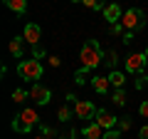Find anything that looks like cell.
<instances>
[{
    "label": "cell",
    "mask_w": 148,
    "mask_h": 139,
    "mask_svg": "<svg viewBox=\"0 0 148 139\" xmlns=\"http://www.w3.org/2000/svg\"><path fill=\"white\" fill-rule=\"evenodd\" d=\"M79 60H82V70H89L91 72L94 67H99L104 62V50H101V45L96 40H86L79 50Z\"/></svg>",
    "instance_id": "1"
},
{
    "label": "cell",
    "mask_w": 148,
    "mask_h": 139,
    "mask_svg": "<svg viewBox=\"0 0 148 139\" xmlns=\"http://www.w3.org/2000/svg\"><path fill=\"white\" fill-rule=\"evenodd\" d=\"M146 25V15H143V10H138V8H128L126 13H123V17H121V27H123V32H138L141 27Z\"/></svg>",
    "instance_id": "2"
},
{
    "label": "cell",
    "mask_w": 148,
    "mask_h": 139,
    "mask_svg": "<svg viewBox=\"0 0 148 139\" xmlns=\"http://www.w3.org/2000/svg\"><path fill=\"white\" fill-rule=\"evenodd\" d=\"M37 122H40V117H37L35 109H22V112L12 119V129H15V132H20V134H25V132H30Z\"/></svg>",
    "instance_id": "3"
},
{
    "label": "cell",
    "mask_w": 148,
    "mask_h": 139,
    "mask_svg": "<svg viewBox=\"0 0 148 139\" xmlns=\"http://www.w3.org/2000/svg\"><path fill=\"white\" fill-rule=\"evenodd\" d=\"M17 72H20V77L22 80H30V82H35V80H40L42 77V65H40V60H22L20 65H17Z\"/></svg>",
    "instance_id": "4"
},
{
    "label": "cell",
    "mask_w": 148,
    "mask_h": 139,
    "mask_svg": "<svg viewBox=\"0 0 148 139\" xmlns=\"http://www.w3.org/2000/svg\"><path fill=\"white\" fill-rule=\"evenodd\" d=\"M96 112H99V109H96L94 102H89V99H77L74 102V114L79 119H91V117H96Z\"/></svg>",
    "instance_id": "5"
},
{
    "label": "cell",
    "mask_w": 148,
    "mask_h": 139,
    "mask_svg": "<svg viewBox=\"0 0 148 139\" xmlns=\"http://www.w3.org/2000/svg\"><path fill=\"white\" fill-rule=\"evenodd\" d=\"M146 52H133V55H128L126 57V70L128 72H146Z\"/></svg>",
    "instance_id": "6"
},
{
    "label": "cell",
    "mask_w": 148,
    "mask_h": 139,
    "mask_svg": "<svg viewBox=\"0 0 148 139\" xmlns=\"http://www.w3.org/2000/svg\"><path fill=\"white\" fill-rule=\"evenodd\" d=\"M96 124H99L101 129H109V132H111V129L119 124V119L114 117L109 109H99V112H96Z\"/></svg>",
    "instance_id": "7"
},
{
    "label": "cell",
    "mask_w": 148,
    "mask_h": 139,
    "mask_svg": "<svg viewBox=\"0 0 148 139\" xmlns=\"http://www.w3.org/2000/svg\"><path fill=\"white\" fill-rule=\"evenodd\" d=\"M30 97L37 102V104H47V102L52 99V92H49L47 87H42V85H32L30 87Z\"/></svg>",
    "instance_id": "8"
},
{
    "label": "cell",
    "mask_w": 148,
    "mask_h": 139,
    "mask_svg": "<svg viewBox=\"0 0 148 139\" xmlns=\"http://www.w3.org/2000/svg\"><path fill=\"white\" fill-rule=\"evenodd\" d=\"M22 35H25V40L32 45V47H37V45H40V35H42V32H40V27H37L35 22H27Z\"/></svg>",
    "instance_id": "9"
},
{
    "label": "cell",
    "mask_w": 148,
    "mask_h": 139,
    "mask_svg": "<svg viewBox=\"0 0 148 139\" xmlns=\"http://www.w3.org/2000/svg\"><path fill=\"white\" fill-rule=\"evenodd\" d=\"M104 17L111 22V25H119V22H121V17H123V13H121V8H119L116 3H111V5L104 8Z\"/></svg>",
    "instance_id": "10"
},
{
    "label": "cell",
    "mask_w": 148,
    "mask_h": 139,
    "mask_svg": "<svg viewBox=\"0 0 148 139\" xmlns=\"http://www.w3.org/2000/svg\"><path fill=\"white\" fill-rule=\"evenodd\" d=\"M82 134H84L86 139H104V129H101L96 122L89 124V127H84V129H82Z\"/></svg>",
    "instance_id": "11"
},
{
    "label": "cell",
    "mask_w": 148,
    "mask_h": 139,
    "mask_svg": "<svg viewBox=\"0 0 148 139\" xmlns=\"http://www.w3.org/2000/svg\"><path fill=\"white\" fill-rule=\"evenodd\" d=\"M91 87H94L99 95H106V92H109V77H94V80H91Z\"/></svg>",
    "instance_id": "12"
},
{
    "label": "cell",
    "mask_w": 148,
    "mask_h": 139,
    "mask_svg": "<svg viewBox=\"0 0 148 139\" xmlns=\"http://www.w3.org/2000/svg\"><path fill=\"white\" fill-rule=\"evenodd\" d=\"M123 82H126V77H123L121 72H116V70H114V72H109V85H114L116 90H121Z\"/></svg>",
    "instance_id": "13"
},
{
    "label": "cell",
    "mask_w": 148,
    "mask_h": 139,
    "mask_svg": "<svg viewBox=\"0 0 148 139\" xmlns=\"http://www.w3.org/2000/svg\"><path fill=\"white\" fill-rule=\"evenodd\" d=\"M5 5L10 8L12 13H25L27 10V3H25V0H8Z\"/></svg>",
    "instance_id": "14"
},
{
    "label": "cell",
    "mask_w": 148,
    "mask_h": 139,
    "mask_svg": "<svg viewBox=\"0 0 148 139\" xmlns=\"http://www.w3.org/2000/svg\"><path fill=\"white\" fill-rule=\"evenodd\" d=\"M116 60H119L116 52H114V50H109V52H104V62H101V65H106V67L114 72V67H116Z\"/></svg>",
    "instance_id": "15"
},
{
    "label": "cell",
    "mask_w": 148,
    "mask_h": 139,
    "mask_svg": "<svg viewBox=\"0 0 148 139\" xmlns=\"http://www.w3.org/2000/svg\"><path fill=\"white\" fill-rule=\"evenodd\" d=\"M22 40H25V38H15V40H10V45H8L10 52L15 55V57H20V55H22Z\"/></svg>",
    "instance_id": "16"
},
{
    "label": "cell",
    "mask_w": 148,
    "mask_h": 139,
    "mask_svg": "<svg viewBox=\"0 0 148 139\" xmlns=\"http://www.w3.org/2000/svg\"><path fill=\"white\" fill-rule=\"evenodd\" d=\"M114 104H116V107H123V104H126V95H123V90L114 92Z\"/></svg>",
    "instance_id": "17"
},
{
    "label": "cell",
    "mask_w": 148,
    "mask_h": 139,
    "mask_svg": "<svg viewBox=\"0 0 148 139\" xmlns=\"http://www.w3.org/2000/svg\"><path fill=\"white\" fill-rule=\"evenodd\" d=\"M57 117L62 119V122H67V119L72 117V109H69L67 104H62V107H59V112H57Z\"/></svg>",
    "instance_id": "18"
},
{
    "label": "cell",
    "mask_w": 148,
    "mask_h": 139,
    "mask_svg": "<svg viewBox=\"0 0 148 139\" xmlns=\"http://www.w3.org/2000/svg\"><path fill=\"white\" fill-rule=\"evenodd\" d=\"M25 97H30V90H15L12 92V99L15 102H25Z\"/></svg>",
    "instance_id": "19"
},
{
    "label": "cell",
    "mask_w": 148,
    "mask_h": 139,
    "mask_svg": "<svg viewBox=\"0 0 148 139\" xmlns=\"http://www.w3.org/2000/svg\"><path fill=\"white\" fill-rule=\"evenodd\" d=\"M84 8H89V10H104V5L99 0H84Z\"/></svg>",
    "instance_id": "20"
},
{
    "label": "cell",
    "mask_w": 148,
    "mask_h": 139,
    "mask_svg": "<svg viewBox=\"0 0 148 139\" xmlns=\"http://www.w3.org/2000/svg\"><path fill=\"white\" fill-rule=\"evenodd\" d=\"M126 129H131V119L121 117V119H119V132H126Z\"/></svg>",
    "instance_id": "21"
},
{
    "label": "cell",
    "mask_w": 148,
    "mask_h": 139,
    "mask_svg": "<svg viewBox=\"0 0 148 139\" xmlns=\"http://www.w3.org/2000/svg\"><path fill=\"white\" fill-rule=\"evenodd\" d=\"M59 62H62V60L54 57V55H49V57H47V65H49V67H59Z\"/></svg>",
    "instance_id": "22"
},
{
    "label": "cell",
    "mask_w": 148,
    "mask_h": 139,
    "mask_svg": "<svg viewBox=\"0 0 148 139\" xmlns=\"http://www.w3.org/2000/svg\"><path fill=\"white\" fill-rule=\"evenodd\" d=\"M138 112H141V117H146V119H148V99H146V102H141Z\"/></svg>",
    "instance_id": "23"
},
{
    "label": "cell",
    "mask_w": 148,
    "mask_h": 139,
    "mask_svg": "<svg viewBox=\"0 0 148 139\" xmlns=\"http://www.w3.org/2000/svg\"><path fill=\"white\" fill-rule=\"evenodd\" d=\"M104 139H121V134H119L116 129H111V132H106V134H104Z\"/></svg>",
    "instance_id": "24"
},
{
    "label": "cell",
    "mask_w": 148,
    "mask_h": 139,
    "mask_svg": "<svg viewBox=\"0 0 148 139\" xmlns=\"http://www.w3.org/2000/svg\"><path fill=\"white\" fill-rule=\"evenodd\" d=\"M86 72H89V70H79V72H77V82H79V85H84V77H86Z\"/></svg>",
    "instance_id": "25"
},
{
    "label": "cell",
    "mask_w": 148,
    "mask_h": 139,
    "mask_svg": "<svg viewBox=\"0 0 148 139\" xmlns=\"http://www.w3.org/2000/svg\"><path fill=\"white\" fill-rule=\"evenodd\" d=\"M138 139H148V124H143L141 132H138Z\"/></svg>",
    "instance_id": "26"
},
{
    "label": "cell",
    "mask_w": 148,
    "mask_h": 139,
    "mask_svg": "<svg viewBox=\"0 0 148 139\" xmlns=\"http://www.w3.org/2000/svg\"><path fill=\"white\" fill-rule=\"evenodd\" d=\"M35 139H49V137H45V134H40V137H35Z\"/></svg>",
    "instance_id": "27"
},
{
    "label": "cell",
    "mask_w": 148,
    "mask_h": 139,
    "mask_svg": "<svg viewBox=\"0 0 148 139\" xmlns=\"http://www.w3.org/2000/svg\"><path fill=\"white\" fill-rule=\"evenodd\" d=\"M143 77H146V80H148V67H146V72H143Z\"/></svg>",
    "instance_id": "28"
},
{
    "label": "cell",
    "mask_w": 148,
    "mask_h": 139,
    "mask_svg": "<svg viewBox=\"0 0 148 139\" xmlns=\"http://www.w3.org/2000/svg\"><path fill=\"white\" fill-rule=\"evenodd\" d=\"M54 139H67V137H54Z\"/></svg>",
    "instance_id": "29"
},
{
    "label": "cell",
    "mask_w": 148,
    "mask_h": 139,
    "mask_svg": "<svg viewBox=\"0 0 148 139\" xmlns=\"http://www.w3.org/2000/svg\"><path fill=\"white\" fill-rule=\"evenodd\" d=\"M146 60H148V47H146Z\"/></svg>",
    "instance_id": "30"
}]
</instances>
